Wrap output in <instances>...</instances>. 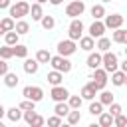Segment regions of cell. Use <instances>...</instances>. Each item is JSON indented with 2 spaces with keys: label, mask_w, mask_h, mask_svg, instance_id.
<instances>
[{
  "label": "cell",
  "mask_w": 127,
  "mask_h": 127,
  "mask_svg": "<svg viewBox=\"0 0 127 127\" xmlns=\"http://www.w3.org/2000/svg\"><path fill=\"white\" fill-rule=\"evenodd\" d=\"M50 97L54 99V101H65L67 97H69V91L60 83V85H52V91H50Z\"/></svg>",
  "instance_id": "cell-9"
},
{
  "label": "cell",
  "mask_w": 127,
  "mask_h": 127,
  "mask_svg": "<svg viewBox=\"0 0 127 127\" xmlns=\"http://www.w3.org/2000/svg\"><path fill=\"white\" fill-rule=\"evenodd\" d=\"M2 77H4V85H6V87H16V85H18V81H20V77H18L14 71H10V69H8Z\"/></svg>",
  "instance_id": "cell-17"
},
{
  "label": "cell",
  "mask_w": 127,
  "mask_h": 127,
  "mask_svg": "<svg viewBox=\"0 0 127 127\" xmlns=\"http://www.w3.org/2000/svg\"><path fill=\"white\" fill-rule=\"evenodd\" d=\"M10 4H12L10 0H0V10H4V8H8Z\"/></svg>",
  "instance_id": "cell-43"
},
{
  "label": "cell",
  "mask_w": 127,
  "mask_h": 127,
  "mask_svg": "<svg viewBox=\"0 0 127 127\" xmlns=\"http://www.w3.org/2000/svg\"><path fill=\"white\" fill-rule=\"evenodd\" d=\"M125 81H127V73L123 71V69H115V71H111V83L115 85V87H121V85H125Z\"/></svg>",
  "instance_id": "cell-13"
},
{
  "label": "cell",
  "mask_w": 127,
  "mask_h": 127,
  "mask_svg": "<svg viewBox=\"0 0 127 127\" xmlns=\"http://www.w3.org/2000/svg\"><path fill=\"white\" fill-rule=\"evenodd\" d=\"M22 95L26 97V99H32V101H42L44 99V89L42 87H38V85H26L24 89H22Z\"/></svg>",
  "instance_id": "cell-6"
},
{
  "label": "cell",
  "mask_w": 127,
  "mask_h": 127,
  "mask_svg": "<svg viewBox=\"0 0 127 127\" xmlns=\"http://www.w3.org/2000/svg\"><path fill=\"white\" fill-rule=\"evenodd\" d=\"M101 2H111V0H101Z\"/></svg>",
  "instance_id": "cell-49"
},
{
  "label": "cell",
  "mask_w": 127,
  "mask_h": 127,
  "mask_svg": "<svg viewBox=\"0 0 127 127\" xmlns=\"http://www.w3.org/2000/svg\"><path fill=\"white\" fill-rule=\"evenodd\" d=\"M50 58H52V54L48 50H38V54H36V62L38 64H48Z\"/></svg>",
  "instance_id": "cell-31"
},
{
  "label": "cell",
  "mask_w": 127,
  "mask_h": 127,
  "mask_svg": "<svg viewBox=\"0 0 127 127\" xmlns=\"http://www.w3.org/2000/svg\"><path fill=\"white\" fill-rule=\"evenodd\" d=\"M97 87H95V83L93 81H89V83H85L83 87H81V91H79V95H81V99H87V101H91L95 95H97Z\"/></svg>",
  "instance_id": "cell-11"
},
{
  "label": "cell",
  "mask_w": 127,
  "mask_h": 127,
  "mask_svg": "<svg viewBox=\"0 0 127 127\" xmlns=\"http://www.w3.org/2000/svg\"><path fill=\"white\" fill-rule=\"evenodd\" d=\"M65 119H67V123H69V125L79 123V121H81V113H79V109H69V111H67V115H65Z\"/></svg>",
  "instance_id": "cell-24"
},
{
  "label": "cell",
  "mask_w": 127,
  "mask_h": 127,
  "mask_svg": "<svg viewBox=\"0 0 127 127\" xmlns=\"http://www.w3.org/2000/svg\"><path fill=\"white\" fill-rule=\"evenodd\" d=\"M85 64H87V67H89V69L99 67V65H101V54H99V52H91V54L87 56Z\"/></svg>",
  "instance_id": "cell-14"
},
{
  "label": "cell",
  "mask_w": 127,
  "mask_h": 127,
  "mask_svg": "<svg viewBox=\"0 0 127 127\" xmlns=\"http://www.w3.org/2000/svg\"><path fill=\"white\" fill-rule=\"evenodd\" d=\"M18 38H20V36H18L14 30H10V32H6V34H4V42H6L8 46H14V44H18Z\"/></svg>",
  "instance_id": "cell-32"
},
{
  "label": "cell",
  "mask_w": 127,
  "mask_h": 127,
  "mask_svg": "<svg viewBox=\"0 0 127 127\" xmlns=\"http://www.w3.org/2000/svg\"><path fill=\"white\" fill-rule=\"evenodd\" d=\"M28 14H32V20H36V22H40V18L44 16V10H42V4H32L30 6V12Z\"/></svg>",
  "instance_id": "cell-22"
},
{
  "label": "cell",
  "mask_w": 127,
  "mask_h": 127,
  "mask_svg": "<svg viewBox=\"0 0 127 127\" xmlns=\"http://www.w3.org/2000/svg\"><path fill=\"white\" fill-rule=\"evenodd\" d=\"M4 113H6V109H4V105H2V103H0V119H2V117H4Z\"/></svg>",
  "instance_id": "cell-46"
},
{
  "label": "cell",
  "mask_w": 127,
  "mask_h": 127,
  "mask_svg": "<svg viewBox=\"0 0 127 127\" xmlns=\"http://www.w3.org/2000/svg\"><path fill=\"white\" fill-rule=\"evenodd\" d=\"M44 123H46V119H44L42 115H38V113H36V115L32 117V121H30V125H32V127H42Z\"/></svg>",
  "instance_id": "cell-40"
},
{
  "label": "cell",
  "mask_w": 127,
  "mask_h": 127,
  "mask_svg": "<svg viewBox=\"0 0 127 127\" xmlns=\"http://www.w3.org/2000/svg\"><path fill=\"white\" fill-rule=\"evenodd\" d=\"M67 105H69V109H79L81 107V103H83V99H81V95H69L67 99Z\"/></svg>",
  "instance_id": "cell-29"
},
{
  "label": "cell",
  "mask_w": 127,
  "mask_h": 127,
  "mask_svg": "<svg viewBox=\"0 0 127 127\" xmlns=\"http://www.w3.org/2000/svg\"><path fill=\"white\" fill-rule=\"evenodd\" d=\"M6 32H4V28H2V24H0V36H4Z\"/></svg>",
  "instance_id": "cell-47"
},
{
  "label": "cell",
  "mask_w": 127,
  "mask_h": 127,
  "mask_svg": "<svg viewBox=\"0 0 127 127\" xmlns=\"http://www.w3.org/2000/svg\"><path fill=\"white\" fill-rule=\"evenodd\" d=\"M48 2H50V4H52V6H60V4H62V2H64V0H48Z\"/></svg>",
  "instance_id": "cell-45"
},
{
  "label": "cell",
  "mask_w": 127,
  "mask_h": 127,
  "mask_svg": "<svg viewBox=\"0 0 127 127\" xmlns=\"http://www.w3.org/2000/svg\"><path fill=\"white\" fill-rule=\"evenodd\" d=\"M0 58L2 60H10V58H14V54H12V46H2L0 48Z\"/></svg>",
  "instance_id": "cell-35"
},
{
  "label": "cell",
  "mask_w": 127,
  "mask_h": 127,
  "mask_svg": "<svg viewBox=\"0 0 127 127\" xmlns=\"http://www.w3.org/2000/svg\"><path fill=\"white\" fill-rule=\"evenodd\" d=\"M101 65H103V69L107 71V73H111V71H115L117 67H119V60H117V54H113V52H103L101 54Z\"/></svg>",
  "instance_id": "cell-2"
},
{
  "label": "cell",
  "mask_w": 127,
  "mask_h": 127,
  "mask_svg": "<svg viewBox=\"0 0 127 127\" xmlns=\"http://www.w3.org/2000/svg\"><path fill=\"white\" fill-rule=\"evenodd\" d=\"M40 24H42V28H44V30H52V28L56 26V18H54V16H46V14H44V16L40 18Z\"/></svg>",
  "instance_id": "cell-27"
},
{
  "label": "cell",
  "mask_w": 127,
  "mask_h": 127,
  "mask_svg": "<svg viewBox=\"0 0 127 127\" xmlns=\"http://www.w3.org/2000/svg\"><path fill=\"white\" fill-rule=\"evenodd\" d=\"M22 111H28V109H36V101H32V99H26L24 97V101H20V105H18Z\"/></svg>",
  "instance_id": "cell-36"
},
{
  "label": "cell",
  "mask_w": 127,
  "mask_h": 127,
  "mask_svg": "<svg viewBox=\"0 0 127 127\" xmlns=\"http://www.w3.org/2000/svg\"><path fill=\"white\" fill-rule=\"evenodd\" d=\"M67 36H69V40H79L81 36H83V22L81 20H77V18H71V24H69V28H67Z\"/></svg>",
  "instance_id": "cell-7"
},
{
  "label": "cell",
  "mask_w": 127,
  "mask_h": 127,
  "mask_svg": "<svg viewBox=\"0 0 127 127\" xmlns=\"http://www.w3.org/2000/svg\"><path fill=\"white\" fill-rule=\"evenodd\" d=\"M83 12H85L83 0H71V2L65 6V16H69V18H77V16H81Z\"/></svg>",
  "instance_id": "cell-5"
},
{
  "label": "cell",
  "mask_w": 127,
  "mask_h": 127,
  "mask_svg": "<svg viewBox=\"0 0 127 127\" xmlns=\"http://www.w3.org/2000/svg\"><path fill=\"white\" fill-rule=\"evenodd\" d=\"M14 32H16L18 36H24V34H28V32H30V24H28L26 20H22V18H20V20L14 24Z\"/></svg>",
  "instance_id": "cell-19"
},
{
  "label": "cell",
  "mask_w": 127,
  "mask_h": 127,
  "mask_svg": "<svg viewBox=\"0 0 127 127\" xmlns=\"http://www.w3.org/2000/svg\"><path fill=\"white\" fill-rule=\"evenodd\" d=\"M101 111H103V105H101L99 101H91V103H89V113H91V115H99Z\"/></svg>",
  "instance_id": "cell-37"
},
{
  "label": "cell",
  "mask_w": 127,
  "mask_h": 127,
  "mask_svg": "<svg viewBox=\"0 0 127 127\" xmlns=\"http://www.w3.org/2000/svg\"><path fill=\"white\" fill-rule=\"evenodd\" d=\"M105 18V28H109V30H115V28H121L123 26V16L121 14H109V16H103Z\"/></svg>",
  "instance_id": "cell-10"
},
{
  "label": "cell",
  "mask_w": 127,
  "mask_h": 127,
  "mask_svg": "<svg viewBox=\"0 0 127 127\" xmlns=\"http://www.w3.org/2000/svg\"><path fill=\"white\" fill-rule=\"evenodd\" d=\"M46 79H48V83H50V85H60V83L64 81V73H62V71H58V69H52V71L46 75Z\"/></svg>",
  "instance_id": "cell-16"
},
{
  "label": "cell",
  "mask_w": 127,
  "mask_h": 127,
  "mask_svg": "<svg viewBox=\"0 0 127 127\" xmlns=\"http://www.w3.org/2000/svg\"><path fill=\"white\" fill-rule=\"evenodd\" d=\"M113 42H115V44H127V30L115 28V32H113Z\"/></svg>",
  "instance_id": "cell-21"
},
{
  "label": "cell",
  "mask_w": 127,
  "mask_h": 127,
  "mask_svg": "<svg viewBox=\"0 0 127 127\" xmlns=\"http://www.w3.org/2000/svg\"><path fill=\"white\" fill-rule=\"evenodd\" d=\"M113 123H115L117 127H125V125H127V117H125L123 113H119V115L113 117Z\"/></svg>",
  "instance_id": "cell-39"
},
{
  "label": "cell",
  "mask_w": 127,
  "mask_h": 127,
  "mask_svg": "<svg viewBox=\"0 0 127 127\" xmlns=\"http://www.w3.org/2000/svg\"><path fill=\"white\" fill-rule=\"evenodd\" d=\"M91 16H93V20H101V18L105 16L103 4H93V6H91Z\"/></svg>",
  "instance_id": "cell-26"
},
{
  "label": "cell",
  "mask_w": 127,
  "mask_h": 127,
  "mask_svg": "<svg viewBox=\"0 0 127 127\" xmlns=\"http://www.w3.org/2000/svg\"><path fill=\"white\" fill-rule=\"evenodd\" d=\"M54 69H58V71H62V73H67V71H71V62L65 58V56H52L50 58V62H48Z\"/></svg>",
  "instance_id": "cell-3"
},
{
  "label": "cell",
  "mask_w": 127,
  "mask_h": 127,
  "mask_svg": "<svg viewBox=\"0 0 127 127\" xmlns=\"http://www.w3.org/2000/svg\"><path fill=\"white\" fill-rule=\"evenodd\" d=\"M91 81H93L95 87L101 91V89H105V85H107V81H109V73L99 65V67L93 69V73H91Z\"/></svg>",
  "instance_id": "cell-4"
},
{
  "label": "cell",
  "mask_w": 127,
  "mask_h": 127,
  "mask_svg": "<svg viewBox=\"0 0 127 127\" xmlns=\"http://www.w3.org/2000/svg\"><path fill=\"white\" fill-rule=\"evenodd\" d=\"M111 101H113V93L101 89V93H99V103H101V105H109Z\"/></svg>",
  "instance_id": "cell-33"
},
{
  "label": "cell",
  "mask_w": 127,
  "mask_h": 127,
  "mask_svg": "<svg viewBox=\"0 0 127 127\" xmlns=\"http://www.w3.org/2000/svg\"><path fill=\"white\" fill-rule=\"evenodd\" d=\"M95 48L103 54V52H107V50H111V40L109 38H105V36H101V38H97V44H95Z\"/></svg>",
  "instance_id": "cell-23"
},
{
  "label": "cell",
  "mask_w": 127,
  "mask_h": 127,
  "mask_svg": "<svg viewBox=\"0 0 127 127\" xmlns=\"http://www.w3.org/2000/svg\"><path fill=\"white\" fill-rule=\"evenodd\" d=\"M75 50H77V46H75V42L73 40H62L60 44H58V54L60 56H71V54H75Z\"/></svg>",
  "instance_id": "cell-8"
},
{
  "label": "cell",
  "mask_w": 127,
  "mask_h": 127,
  "mask_svg": "<svg viewBox=\"0 0 127 127\" xmlns=\"http://www.w3.org/2000/svg\"><path fill=\"white\" fill-rule=\"evenodd\" d=\"M119 69H123V71L127 73V60H125V62H119Z\"/></svg>",
  "instance_id": "cell-44"
},
{
  "label": "cell",
  "mask_w": 127,
  "mask_h": 127,
  "mask_svg": "<svg viewBox=\"0 0 127 127\" xmlns=\"http://www.w3.org/2000/svg\"><path fill=\"white\" fill-rule=\"evenodd\" d=\"M0 24H2L4 32H10V30H14V24H16V22H14V18H10V16H8V18H2V20H0Z\"/></svg>",
  "instance_id": "cell-34"
},
{
  "label": "cell",
  "mask_w": 127,
  "mask_h": 127,
  "mask_svg": "<svg viewBox=\"0 0 127 127\" xmlns=\"http://www.w3.org/2000/svg\"><path fill=\"white\" fill-rule=\"evenodd\" d=\"M105 24L101 22V20H93V24L89 26V36L91 38H101L103 34H105Z\"/></svg>",
  "instance_id": "cell-12"
},
{
  "label": "cell",
  "mask_w": 127,
  "mask_h": 127,
  "mask_svg": "<svg viewBox=\"0 0 127 127\" xmlns=\"http://www.w3.org/2000/svg\"><path fill=\"white\" fill-rule=\"evenodd\" d=\"M8 69H10V65H8V60H2V58H0V75H4Z\"/></svg>",
  "instance_id": "cell-42"
},
{
  "label": "cell",
  "mask_w": 127,
  "mask_h": 127,
  "mask_svg": "<svg viewBox=\"0 0 127 127\" xmlns=\"http://www.w3.org/2000/svg\"><path fill=\"white\" fill-rule=\"evenodd\" d=\"M36 2H38V4H46L48 0H36Z\"/></svg>",
  "instance_id": "cell-48"
},
{
  "label": "cell",
  "mask_w": 127,
  "mask_h": 127,
  "mask_svg": "<svg viewBox=\"0 0 127 127\" xmlns=\"http://www.w3.org/2000/svg\"><path fill=\"white\" fill-rule=\"evenodd\" d=\"M109 113L115 117V115H119V113H123V107L119 105V103H115V101H111L109 103Z\"/></svg>",
  "instance_id": "cell-38"
},
{
  "label": "cell",
  "mask_w": 127,
  "mask_h": 127,
  "mask_svg": "<svg viewBox=\"0 0 127 127\" xmlns=\"http://www.w3.org/2000/svg\"><path fill=\"white\" fill-rule=\"evenodd\" d=\"M12 54H14L16 58H26V56H28V48H26L24 44H14V46H12Z\"/></svg>",
  "instance_id": "cell-28"
},
{
  "label": "cell",
  "mask_w": 127,
  "mask_h": 127,
  "mask_svg": "<svg viewBox=\"0 0 127 127\" xmlns=\"http://www.w3.org/2000/svg\"><path fill=\"white\" fill-rule=\"evenodd\" d=\"M97 117H99V125H101V127H111V125H113V115H111V113L101 111Z\"/></svg>",
  "instance_id": "cell-25"
},
{
  "label": "cell",
  "mask_w": 127,
  "mask_h": 127,
  "mask_svg": "<svg viewBox=\"0 0 127 127\" xmlns=\"http://www.w3.org/2000/svg\"><path fill=\"white\" fill-rule=\"evenodd\" d=\"M48 125H50V127H60V125H62V117H60V115L48 117Z\"/></svg>",
  "instance_id": "cell-41"
},
{
  "label": "cell",
  "mask_w": 127,
  "mask_h": 127,
  "mask_svg": "<svg viewBox=\"0 0 127 127\" xmlns=\"http://www.w3.org/2000/svg\"><path fill=\"white\" fill-rule=\"evenodd\" d=\"M67 111H69V105H67V101H56V107H54V113L56 115H60L62 119L67 115Z\"/></svg>",
  "instance_id": "cell-20"
},
{
  "label": "cell",
  "mask_w": 127,
  "mask_h": 127,
  "mask_svg": "<svg viewBox=\"0 0 127 127\" xmlns=\"http://www.w3.org/2000/svg\"><path fill=\"white\" fill-rule=\"evenodd\" d=\"M38 67H40V64H38L36 60H26V62H24V71H26V73H36Z\"/></svg>",
  "instance_id": "cell-30"
},
{
  "label": "cell",
  "mask_w": 127,
  "mask_h": 127,
  "mask_svg": "<svg viewBox=\"0 0 127 127\" xmlns=\"http://www.w3.org/2000/svg\"><path fill=\"white\" fill-rule=\"evenodd\" d=\"M8 10H10V18L20 20V18L28 16V12H30V4H28L26 0H18L16 4H10V6H8Z\"/></svg>",
  "instance_id": "cell-1"
},
{
  "label": "cell",
  "mask_w": 127,
  "mask_h": 127,
  "mask_svg": "<svg viewBox=\"0 0 127 127\" xmlns=\"http://www.w3.org/2000/svg\"><path fill=\"white\" fill-rule=\"evenodd\" d=\"M79 48H81L83 52H91V50L95 48V38H91V36H81V38H79Z\"/></svg>",
  "instance_id": "cell-15"
},
{
  "label": "cell",
  "mask_w": 127,
  "mask_h": 127,
  "mask_svg": "<svg viewBox=\"0 0 127 127\" xmlns=\"http://www.w3.org/2000/svg\"><path fill=\"white\" fill-rule=\"evenodd\" d=\"M12 123H18L20 119H22V109L20 107H10V109H6V113H4Z\"/></svg>",
  "instance_id": "cell-18"
}]
</instances>
